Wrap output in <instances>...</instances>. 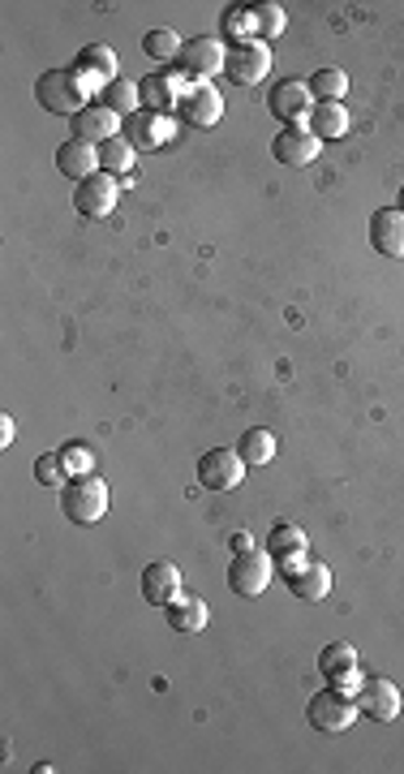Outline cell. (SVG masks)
Segmentation results:
<instances>
[{"mask_svg": "<svg viewBox=\"0 0 404 774\" xmlns=\"http://www.w3.org/2000/svg\"><path fill=\"white\" fill-rule=\"evenodd\" d=\"M250 26H254V40L276 44V40L284 35L289 18H284V9H280L276 0H267V4H250Z\"/></svg>", "mask_w": 404, "mask_h": 774, "instance_id": "obj_25", "label": "cell"}, {"mask_svg": "<svg viewBox=\"0 0 404 774\" xmlns=\"http://www.w3.org/2000/svg\"><path fill=\"white\" fill-rule=\"evenodd\" d=\"M271 572H276V560L267 551H258V547L237 551L233 564H228V590L242 594V598H258V594H267Z\"/></svg>", "mask_w": 404, "mask_h": 774, "instance_id": "obj_5", "label": "cell"}, {"mask_svg": "<svg viewBox=\"0 0 404 774\" xmlns=\"http://www.w3.org/2000/svg\"><path fill=\"white\" fill-rule=\"evenodd\" d=\"M284 581H289V594L302 598V603H323L332 594V568L323 564V560H310L302 572H293Z\"/></svg>", "mask_w": 404, "mask_h": 774, "instance_id": "obj_21", "label": "cell"}, {"mask_svg": "<svg viewBox=\"0 0 404 774\" xmlns=\"http://www.w3.org/2000/svg\"><path fill=\"white\" fill-rule=\"evenodd\" d=\"M74 74L87 87V96H96L108 82H116V52L108 48V44H87V48L78 52V60H74Z\"/></svg>", "mask_w": 404, "mask_h": 774, "instance_id": "obj_15", "label": "cell"}, {"mask_svg": "<svg viewBox=\"0 0 404 774\" xmlns=\"http://www.w3.org/2000/svg\"><path fill=\"white\" fill-rule=\"evenodd\" d=\"M361 715V706H357L354 693H340V688H323V693H314L310 702H305V719L314 731H323V736H340V731H349Z\"/></svg>", "mask_w": 404, "mask_h": 774, "instance_id": "obj_3", "label": "cell"}, {"mask_svg": "<svg viewBox=\"0 0 404 774\" xmlns=\"http://www.w3.org/2000/svg\"><path fill=\"white\" fill-rule=\"evenodd\" d=\"M116 199H121V177H112V172H103V168L96 177H87V181L74 186V211L87 215V220L112 215Z\"/></svg>", "mask_w": 404, "mask_h": 774, "instance_id": "obj_10", "label": "cell"}, {"mask_svg": "<svg viewBox=\"0 0 404 774\" xmlns=\"http://www.w3.org/2000/svg\"><path fill=\"white\" fill-rule=\"evenodd\" d=\"M220 31H224L233 44H242V40H254L250 9H224V18H220Z\"/></svg>", "mask_w": 404, "mask_h": 774, "instance_id": "obj_32", "label": "cell"}, {"mask_svg": "<svg viewBox=\"0 0 404 774\" xmlns=\"http://www.w3.org/2000/svg\"><path fill=\"white\" fill-rule=\"evenodd\" d=\"M56 168L69 177V181H87L100 172V147L96 143H82V138H65L56 147Z\"/></svg>", "mask_w": 404, "mask_h": 774, "instance_id": "obj_19", "label": "cell"}, {"mask_svg": "<svg viewBox=\"0 0 404 774\" xmlns=\"http://www.w3.org/2000/svg\"><path fill=\"white\" fill-rule=\"evenodd\" d=\"M310 542H305V529L302 525H276L271 534H267V556L271 560H280V556H298L305 551Z\"/></svg>", "mask_w": 404, "mask_h": 774, "instance_id": "obj_29", "label": "cell"}, {"mask_svg": "<svg viewBox=\"0 0 404 774\" xmlns=\"http://www.w3.org/2000/svg\"><path fill=\"white\" fill-rule=\"evenodd\" d=\"M143 598L152 603V607H168L177 594H181V568L172 564V560H152V564L143 568Z\"/></svg>", "mask_w": 404, "mask_h": 774, "instance_id": "obj_18", "label": "cell"}, {"mask_svg": "<svg viewBox=\"0 0 404 774\" xmlns=\"http://www.w3.org/2000/svg\"><path fill=\"white\" fill-rule=\"evenodd\" d=\"M305 564H310V556H305V551H298V556H280V560H276V568H280L284 576H293V572H302Z\"/></svg>", "mask_w": 404, "mask_h": 774, "instance_id": "obj_34", "label": "cell"}, {"mask_svg": "<svg viewBox=\"0 0 404 774\" xmlns=\"http://www.w3.org/2000/svg\"><path fill=\"white\" fill-rule=\"evenodd\" d=\"M396 206H401V211H404V190H401V203H396Z\"/></svg>", "mask_w": 404, "mask_h": 774, "instance_id": "obj_37", "label": "cell"}, {"mask_svg": "<svg viewBox=\"0 0 404 774\" xmlns=\"http://www.w3.org/2000/svg\"><path fill=\"white\" fill-rule=\"evenodd\" d=\"M177 112H181L186 125L211 130V125H220V116H224V96H220L211 82H194V87H186V96H181V103H177Z\"/></svg>", "mask_w": 404, "mask_h": 774, "instance_id": "obj_14", "label": "cell"}, {"mask_svg": "<svg viewBox=\"0 0 404 774\" xmlns=\"http://www.w3.org/2000/svg\"><path fill=\"white\" fill-rule=\"evenodd\" d=\"M228 82L237 87H254L271 74V44L262 40H242V44H228V65H224Z\"/></svg>", "mask_w": 404, "mask_h": 774, "instance_id": "obj_7", "label": "cell"}, {"mask_svg": "<svg viewBox=\"0 0 404 774\" xmlns=\"http://www.w3.org/2000/svg\"><path fill=\"white\" fill-rule=\"evenodd\" d=\"M121 134L130 138L134 152H164L168 138H172V121L164 112H152V108H138L134 116H125Z\"/></svg>", "mask_w": 404, "mask_h": 774, "instance_id": "obj_13", "label": "cell"}, {"mask_svg": "<svg viewBox=\"0 0 404 774\" xmlns=\"http://www.w3.org/2000/svg\"><path fill=\"white\" fill-rule=\"evenodd\" d=\"M69 478H74V473H69V464H65V457H60V452H44V457L35 461V482H40V486H52V491H60Z\"/></svg>", "mask_w": 404, "mask_h": 774, "instance_id": "obj_30", "label": "cell"}, {"mask_svg": "<svg viewBox=\"0 0 404 774\" xmlns=\"http://www.w3.org/2000/svg\"><path fill=\"white\" fill-rule=\"evenodd\" d=\"M60 513L69 516V525H96L108 513V486L96 473H78L60 486Z\"/></svg>", "mask_w": 404, "mask_h": 774, "instance_id": "obj_2", "label": "cell"}, {"mask_svg": "<svg viewBox=\"0 0 404 774\" xmlns=\"http://www.w3.org/2000/svg\"><path fill=\"white\" fill-rule=\"evenodd\" d=\"M250 547H254L250 534H233V538H228V551H233V556H237V551H250Z\"/></svg>", "mask_w": 404, "mask_h": 774, "instance_id": "obj_36", "label": "cell"}, {"mask_svg": "<svg viewBox=\"0 0 404 774\" xmlns=\"http://www.w3.org/2000/svg\"><path fill=\"white\" fill-rule=\"evenodd\" d=\"M164 612H168V628H172V632H202L206 619H211L206 603H202V598H190V594H177Z\"/></svg>", "mask_w": 404, "mask_h": 774, "instance_id": "obj_23", "label": "cell"}, {"mask_svg": "<svg viewBox=\"0 0 404 774\" xmlns=\"http://www.w3.org/2000/svg\"><path fill=\"white\" fill-rule=\"evenodd\" d=\"M246 469H250V464L242 461L237 448H211V452L199 457V482L206 491H220V495H224V491H237V486H242Z\"/></svg>", "mask_w": 404, "mask_h": 774, "instance_id": "obj_6", "label": "cell"}, {"mask_svg": "<svg viewBox=\"0 0 404 774\" xmlns=\"http://www.w3.org/2000/svg\"><path fill=\"white\" fill-rule=\"evenodd\" d=\"M138 91H143V108H152V112H177V103L186 96V82L177 78V74H147L143 82H138Z\"/></svg>", "mask_w": 404, "mask_h": 774, "instance_id": "obj_20", "label": "cell"}, {"mask_svg": "<svg viewBox=\"0 0 404 774\" xmlns=\"http://www.w3.org/2000/svg\"><path fill=\"white\" fill-rule=\"evenodd\" d=\"M35 100L52 116H78L91 103V96H87V87L78 82L74 65H69V69H44L35 78Z\"/></svg>", "mask_w": 404, "mask_h": 774, "instance_id": "obj_1", "label": "cell"}, {"mask_svg": "<svg viewBox=\"0 0 404 774\" xmlns=\"http://www.w3.org/2000/svg\"><path fill=\"white\" fill-rule=\"evenodd\" d=\"M121 125H125V121H121V116H112V112H108L100 100L87 103L78 116H69V130H74V138H82V143H96V147H100V143H108V138H116V134H121Z\"/></svg>", "mask_w": 404, "mask_h": 774, "instance_id": "obj_16", "label": "cell"}, {"mask_svg": "<svg viewBox=\"0 0 404 774\" xmlns=\"http://www.w3.org/2000/svg\"><path fill=\"white\" fill-rule=\"evenodd\" d=\"M318 671H323V680L332 684V688H340V693H354L361 688V671H357V650L349 641H332V646H323L318 650Z\"/></svg>", "mask_w": 404, "mask_h": 774, "instance_id": "obj_11", "label": "cell"}, {"mask_svg": "<svg viewBox=\"0 0 404 774\" xmlns=\"http://www.w3.org/2000/svg\"><path fill=\"white\" fill-rule=\"evenodd\" d=\"M357 706H361L366 719L396 722L404 710V693L388 675H370V680H361V688H357Z\"/></svg>", "mask_w": 404, "mask_h": 774, "instance_id": "obj_9", "label": "cell"}, {"mask_svg": "<svg viewBox=\"0 0 404 774\" xmlns=\"http://www.w3.org/2000/svg\"><path fill=\"white\" fill-rule=\"evenodd\" d=\"M181 44H186V40H177L172 31H147V40H143V52H147L152 60H164V65L172 60V65H177V56H181Z\"/></svg>", "mask_w": 404, "mask_h": 774, "instance_id": "obj_31", "label": "cell"}, {"mask_svg": "<svg viewBox=\"0 0 404 774\" xmlns=\"http://www.w3.org/2000/svg\"><path fill=\"white\" fill-rule=\"evenodd\" d=\"M13 435H18L13 417H9V413H0V448H9V444H13Z\"/></svg>", "mask_w": 404, "mask_h": 774, "instance_id": "obj_35", "label": "cell"}, {"mask_svg": "<svg viewBox=\"0 0 404 774\" xmlns=\"http://www.w3.org/2000/svg\"><path fill=\"white\" fill-rule=\"evenodd\" d=\"M224 65H228V48H224L215 35H194V40H186V44H181V56H177V78H181L186 87H194V82H211L215 74H224Z\"/></svg>", "mask_w": 404, "mask_h": 774, "instance_id": "obj_4", "label": "cell"}, {"mask_svg": "<svg viewBox=\"0 0 404 774\" xmlns=\"http://www.w3.org/2000/svg\"><path fill=\"white\" fill-rule=\"evenodd\" d=\"M267 112L284 125H305L310 112H314V96H310V82L302 78H280L271 91H267Z\"/></svg>", "mask_w": 404, "mask_h": 774, "instance_id": "obj_8", "label": "cell"}, {"mask_svg": "<svg viewBox=\"0 0 404 774\" xmlns=\"http://www.w3.org/2000/svg\"><path fill=\"white\" fill-rule=\"evenodd\" d=\"M100 103L112 112V116H134L138 108H143V91H138V82H130V78H116V82H108L100 91Z\"/></svg>", "mask_w": 404, "mask_h": 774, "instance_id": "obj_24", "label": "cell"}, {"mask_svg": "<svg viewBox=\"0 0 404 774\" xmlns=\"http://www.w3.org/2000/svg\"><path fill=\"white\" fill-rule=\"evenodd\" d=\"M305 125L314 130V138H318V143H332V138H345V134H349L354 116H349V108H345V103H314V112H310V121H305Z\"/></svg>", "mask_w": 404, "mask_h": 774, "instance_id": "obj_22", "label": "cell"}, {"mask_svg": "<svg viewBox=\"0 0 404 774\" xmlns=\"http://www.w3.org/2000/svg\"><path fill=\"white\" fill-rule=\"evenodd\" d=\"M318 152H323V143L314 138L310 125H280V134L271 138V155L284 168H305V164L318 159Z\"/></svg>", "mask_w": 404, "mask_h": 774, "instance_id": "obj_12", "label": "cell"}, {"mask_svg": "<svg viewBox=\"0 0 404 774\" xmlns=\"http://www.w3.org/2000/svg\"><path fill=\"white\" fill-rule=\"evenodd\" d=\"M345 91H349V74H345V69H318V74L310 78L314 103H345Z\"/></svg>", "mask_w": 404, "mask_h": 774, "instance_id": "obj_28", "label": "cell"}, {"mask_svg": "<svg viewBox=\"0 0 404 774\" xmlns=\"http://www.w3.org/2000/svg\"><path fill=\"white\" fill-rule=\"evenodd\" d=\"M370 246L383 258H404V211L383 206L370 215Z\"/></svg>", "mask_w": 404, "mask_h": 774, "instance_id": "obj_17", "label": "cell"}, {"mask_svg": "<svg viewBox=\"0 0 404 774\" xmlns=\"http://www.w3.org/2000/svg\"><path fill=\"white\" fill-rule=\"evenodd\" d=\"M237 452H242V461L246 464H271L276 461V435L262 430V426H250V430L242 435Z\"/></svg>", "mask_w": 404, "mask_h": 774, "instance_id": "obj_27", "label": "cell"}, {"mask_svg": "<svg viewBox=\"0 0 404 774\" xmlns=\"http://www.w3.org/2000/svg\"><path fill=\"white\" fill-rule=\"evenodd\" d=\"M60 457L69 464V473L78 478V473H91V464H96V448L91 444H65L60 448Z\"/></svg>", "mask_w": 404, "mask_h": 774, "instance_id": "obj_33", "label": "cell"}, {"mask_svg": "<svg viewBox=\"0 0 404 774\" xmlns=\"http://www.w3.org/2000/svg\"><path fill=\"white\" fill-rule=\"evenodd\" d=\"M134 147H130V138L125 134H116V138H108L100 143V168L103 172H112V177H125V172H134Z\"/></svg>", "mask_w": 404, "mask_h": 774, "instance_id": "obj_26", "label": "cell"}]
</instances>
